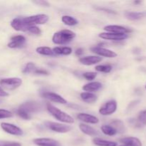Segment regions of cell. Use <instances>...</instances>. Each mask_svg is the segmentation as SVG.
<instances>
[{"mask_svg":"<svg viewBox=\"0 0 146 146\" xmlns=\"http://www.w3.org/2000/svg\"><path fill=\"white\" fill-rule=\"evenodd\" d=\"M48 21L46 14H36L27 17H17L11 21V26L14 29L19 31H28L29 27L38 24H44Z\"/></svg>","mask_w":146,"mask_h":146,"instance_id":"cell-1","label":"cell"},{"mask_svg":"<svg viewBox=\"0 0 146 146\" xmlns=\"http://www.w3.org/2000/svg\"><path fill=\"white\" fill-rule=\"evenodd\" d=\"M76 37L74 31L68 29H64L56 32L52 37V41L54 44L63 45L71 42Z\"/></svg>","mask_w":146,"mask_h":146,"instance_id":"cell-2","label":"cell"},{"mask_svg":"<svg viewBox=\"0 0 146 146\" xmlns=\"http://www.w3.org/2000/svg\"><path fill=\"white\" fill-rule=\"evenodd\" d=\"M46 108L51 115H53L58 121L63 123H74V118L71 115H68L65 112L51 105V104H47Z\"/></svg>","mask_w":146,"mask_h":146,"instance_id":"cell-3","label":"cell"},{"mask_svg":"<svg viewBox=\"0 0 146 146\" xmlns=\"http://www.w3.org/2000/svg\"><path fill=\"white\" fill-rule=\"evenodd\" d=\"M22 84V80L19 78H7L0 80V85L7 90H14Z\"/></svg>","mask_w":146,"mask_h":146,"instance_id":"cell-4","label":"cell"},{"mask_svg":"<svg viewBox=\"0 0 146 146\" xmlns=\"http://www.w3.org/2000/svg\"><path fill=\"white\" fill-rule=\"evenodd\" d=\"M117 109V103L114 100L108 101L99 108V113L102 115H110L115 112Z\"/></svg>","mask_w":146,"mask_h":146,"instance_id":"cell-5","label":"cell"},{"mask_svg":"<svg viewBox=\"0 0 146 146\" xmlns=\"http://www.w3.org/2000/svg\"><path fill=\"white\" fill-rule=\"evenodd\" d=\"M45 125L51 131L60 133H65L68 132L71 130V127L69 126V125H63V124L58 123L46 122Z\"/></svg>","mask_w":146,"mask_h":146,"instance_id":"cell-6","label":"cell"},{"mask_svg":"<svg viewBox=\"0 0 146 146\" xmlns=\"http://www.w3.org/2000/svg\"><path fill=\"white\" fill-rule=\"evenodd\" d=\"M1 128L4 132L13 135H23L22 130L17 127L14 124L8 123H1Z\"/></svg>","mask_w":146,"mask_h":146,"instance_id":"cell-7","label":"cell"},{"mask_svg":"<svg viewBox=\"0 0 146 146\" xmlns=\"http://www.w3.org/2000/svg\"><path fill=\"white\" fill-rule=\"evenodd\" d=\"M98 36L103 39L112 40V41H123L128 38V34H114V33H101Z\"/></svg>","mask_w":146,"mask_h":146,"instance_id":"cell-8","label":"cell"},{"mask_svg":"<svg viewBox=\"0 0 146 146\" xmlns=\"http://www.w3.org/2000/svg\"><path fill=\"white\" fill-rule=\"evenodd\" d=\"M92 52L98 54L100 56L107 57V58H115L117 56V54L111 50L103 48L101 46H94L91 48Z\"/></svg>","mask_w":146,"mask_h":146,"instance_id":"cell-9","label":"cell"},{"mask_svg":"<svg viewBox=\"0 0 146 146\" xmlns=\"http://www.w3.org/2000/svg\"><path fill=\"white\" fill-rule=\"evenodd\" d=\"M19 108H22L23 110H24L28 113L30 114L31 113L38 112L41 108V106L40 104L35 102V101H28V102L21 104Z\"/></svg>","mask_w":146,"mask_h":146,"instance_id":"cell-10","label":"cell"},{"mask_svg":"<svg viewBox=\"0 0 146 146\" xmlns=\"http://www.w3.org/2000/svg\"><path fill=\"white\" fill-rule=\"evenodd\" d=\"M11 42L8 44V47L11 48H21L24 46L26 41L25 37L21 35L14 36L11 37Z\"/></svg>","mask_w":146,"mask_h":146,"instance_id":"cell-11","label":"cell"},{"mask_svg":"<svg viewBox=\"0 0 146 146\" xmlns=\"http://www.w3.org/2000/svg\"><path fill=\"white\" fill-rule=\"evenodd\" d=\"M104 30L107 32L114 33V34H128V33L131 32V30L128 28L118 25H108L104 27Z\"/></svg>","mask_w":146,"mask_h":146,"instance_id":"cell-12","label":"cell"},{"mask_svg":"<svg viewBox=\"0 0 146 146\" xmlns=\"http://www.w3.org/2000/svg\"><path fill=\"white\" fill-rule=\"evenodd\" d=\"M42 96L44 97V98H46V99L49 100V101L57 103V104H66L67 103L66 101L63 97H61V96L58 95V94H55V93L44 92L42 94Z\"/></svg>","mask_w":146,"mask_h":146,"instance_id":"cell-13","label":"cell"},{"mask_svg":"<svg viewBox=\"0 0 146 146\" xmlns=\"http://www.w3.org/2000/svg\"><path fill=\"white\" fill-rule=\"evenodd\" d=\"M33 142L38 146H60L58 141L51 138H36Z\"/></svg>","mask_w":146,"mask_h":146,"instance_id":"cell-14","label":"cell"},{"mask_svg":"<svg viewBox=\"0 0 146 146\" xmlns=\"http://www.w3.org/2000/svg\"><path fill=\"white\" fill-rule=\"evenodd\" d=\"M77 118L80 121L87 123L96 124L99 122V119L97 117L92 115H90V114L88 113H78V115H77Z\"/></svg>","mask_w":146,"mask_h":146,"instance_id":"cell-15","label":"cell"},{"mask_svg":"<svg viewBox=\"0 0 146 146\" xmlns=\"http://www.w3.org/2000/svg\"><path fill=\"white\" fill-rule=\"evenodd\" d=\"M102 58L97 56H85L79 59L80 63L81 64H84L86 66L94 65L96 64H98L100 61H101Z\"/></svg>","mask_w":146,"mask_h":146,"instance_id":"cell-16","label":"cell"},{"mask_svg":"<svg viewBox=\"0 0 146 146\" xmlns=\"http://www.w3.org/2000/svg\"><path fill=\"white\" fill-rule=\"evenodd\" d=\"M120 142L128 146H142V143L135 137H126L120 139Z\"/></svg>","mask_w":146,"mask_h":146,"instance_id":"cell-17","label":"cell"},{"mask_svg":"<svg viewBox=\"0 0 146 146\" xmlns=\"http://www.w3.org/2000/svg\"><path fill=\"white\" fill-rule=\"evenodd\" d=\"M102 88V84L100 82H91L83 86V90L87 92H95Z\"/></svg>","mask_w":146,"mask_h":146,"instance_id":"cell-18","label":"cell"},{"mask_svg":"<svg viewBox=\"0 0 146 146\" xmlns=\"http://www.w3.org/2000/svg\"><path fill=\"white\" fill-rule=\"evenodd\" d=\"M79 128L80 130L82 131V133H84L86 135H91V136H96V135H97L98 134V133L97 132L96 130H95L94 128L89 126V125H86V124H80Z\"/></svg>","mask_w":146,"mask_h":146,"instance_id":"cell-19","label":"cell"},{"mask_svg":"<svg viewBox=\"0 0 146 146\" xmlns=\"http://www.w3.org/2000/svg\"><path fill=\"white\" fill-rule=\"evenodd\" d=\"M127 19L130 20H138L143 18L146 16V12H132V11H127L125 14Z\"/></svg>","mask_w":146,"mask_h":146,"instance_id":"cell-20","label":"cell"},{"mask_svg":"<svg viewBox=\"0 0 146 146\" xmlns=\"http://www.w3.org/2000/svg\"><path fill=\"white\" fill-rule=\"evenodd\" d=\"M81 98L83 101L88 104H91V103L95 102L97 100V96L95 94L89 92H84L81 94Z\"/></svg>","mask_w":146,"mask_h":146,"instance_id":"cell-21","label":"cell"},{"mask_svg":"<svg viewBox=\"0 0 146 146\" xmlns=\"http://www.w3.org/2000/svg\"><path fill=\"white\" fill-rule=\"evenodd\" d=\"M53 51L55 55H69L72 53L71 48L68 46L64 47H55L53 48Z\"/></svg>","mask_w":146,"mask_h":146,"instance_id":"cell-22","label":"cell"},{"mask_svg":"<svg viewBox=\"0 0 146 146\" xmlns=\"http://www.w3.org/2000/svg\"><path fill=\"white\" fill-rule=\"evenodd\" d=\"M93 143H94V145L97 146H118L117 143L106 141V140H103L98 138H95L94 139H93Z\"/></svg>","mask_w":146,"mask_h":146,"instance_id":"cell-23","label":"cell"},{"mask_svg":"<svg viewBox=\"0 0 146 146\" xmlns=\"http://www.w3.org/2000/svg\"><path fill=\"white\" fill-rule=\"evenodd\" d=\"M110 125L112 126L117 131V133H123L125 131L124 123L120 120H114L111 122Z\"/></svg>","mask_w":146,"mask_h":146,"instance_id":"cell-24","label":"cell"},{"mask_svg":"<svg viewBox=\"0 0 146 146\" xmlns=\"http://www.w3.org/2000/svg\"><path fill=\"white\" fill-rule=\"evenodd\" d=\"M36 52L38 54H41V55L44 56H55V54L54 53L53 50L51 49V48L47 46H40L36 48Z\"/></svg>","mask_w":146,"mask_h":146,"instance_id":"cell-25","label":"cell"},{"mask_svg":"<svg viewBox=\"0 0 146 146\" xmlns=\"http://www.w3.org/2000/svg\"><path fill=\"white\" fill-rule=\"evenodd\" d=\"M101 131L104 133L105 135H109V136H113V135H115V134H117V131L113 128L112 126L108 125H104L101 126Z\"/></svg>","mask_w":146,"mask_h":146,"instance_id":"cell-26","label":"cell"},{"mask_svg":"<svg viewBox=\"0 0 146 146\" xmlns=\"http://www.w3.org/2000/svg\"><path fill=\"white\" fill-rule=\"evenodd\" d=\"M61 21H62L63 23H64L66 25H68V26L76 25V24H78V21H77L75 18L68 15L63 16V17H61Z\"/></svg>","mask_w":146,"mask_h":146,"instance_id":"cell-27","label":"cell"},{"mask_svg":"<svg viewBox=\"0 0 146 146\" xmlns=\"http://www.w3.org/2000/svg\"><path fill=\"white\" fill-rule=\"evenodd\" d=\"M36 70V67L35 64L34 63L29 62L26 64L24 68H23L22 72L24 74H29V73H34Z\"/></svg>","mask_w":146,"mask_h":146,"instance_id":"cell-28","label":"cell"},{"mask_svg":"<svg viewBox=\"0 0 146 146\" xmlns=\"http://www.w3.org/2000/svg\"><path fill=\"white\" fill-rule=\"evenodd\" d=\"M17 114L19 115V117H21V118L25 120H29L31 119V114L28 113L27 111H25L24 110H23L22 108H19L17 110Z\"/></svg>","mask_w":146,"mask_h":146,"instance_id":"cell-29","label":"cell"},{"mask_svg":"<svg viewBox=\"0 0 146 146\" xmlns=\"http://www.w3.org/2000/svg\"><path fill=\"white\" fill-rule=\"evenodd\" d=\"M95 69L99 72L109 73L112 70V67L110 65H98L96 66Z\"/></svg>","mask_w":146,"mask_h":146,"instance_id":"cell-30","label":"cell"},{"mask_svg":"<svg viewBox=\"0 0 146 146\" xmlns=\"http://www.w3.org/2000/svg\"><path fill=\"white\" fill-rule=\"evenodd\" d=\"M137 120L142 125H146V110L139 113Z\"/></svg>","mask_w":146,"mask_h":146,"instance_id":"cell-31","label":"cell"},{"mask_svg":"<svg viewBox=\"0 0 146 146\" xmlns=\"http://www.w3.org/2000/svg\"><path fill=\"white\" fill-rule=\"evenodd\" d=\"M12 116V113L10 112L9 111H7V110L4 109H0V119L11 118Z\"/></svg>","mask_w":146,"mask_h":146,"instance_id":"cell-32","label":"cell"},{"mask_svg":"<svg viewBox=\"0 0 146 146\" xmlns=\"http://www.w3.org/2000/svg\"><path fill=\"white\" fill-rule=\"evenodd\" d=\"M97 74L96 72H86L84 73L83 76L86 78V80H88V81H92L94 78L96 77Z\"/></svg>","mask_w":146,"mask_h":146,"instance_id":"cell-33","label":"cell"},{"mask_svg":"<svg viewBox=\"0 0 146 146\" xmlns=\"http://www.w3.org/2000/svg\"><path fill=\"white\" fill-rule=\"evenodd\" d=\"M28 32L31 33L33 34H35V35H40L41 34V29L38 27H37L36 26H33V27H29Z\"/></svg>","mask_w":146,"mask_h":146,"instance_id":"cell-34","label":"cell"},{"mask_svg":"<svg viewBox=\"0 0 146 146\" xmlns=\"http://www.w3.org/2000/svg\"><path fill=\"white\" fill-rule=\"evenodd\" d=\"M0 146H21L19 143L0 141Z\"/></svg>","mask_w":146,"mask_h":146,"instance_id":"cell-35","label":"cell"},{"mask_svg":"<svg viewBox=\"0 0 146 146\" xmlns=\"http://www.w3.org/2000/svg\"><path fill=\"white\" fill-rule=\"evenodd\" d=\"M34 74H38V75H48V72L46 70L44 69H41V68H36L35 71H34Z\"/></svg>","mask_w":146,"mask_h":146,"instance_id":"cell-36","label":"cell"},{"mask_svg":"<svg viewBox=\"0 0 146 146\" xmlns=\"http://www.w3.org/2000/svg\"><path fill=\"white\" fill-rule=\"evenodd\" d=\"M129 123L131 124H132L133 125H134L135 127H137V128H140V127L142 126L141 123L138 121V120H135L134 118H132V119H130Z\"/></svg>","mask_w":146,"mask_h":146,"instance_id":"cell-37","label":"cell"},{"mask_svg":"<svg viewBox=\"0 0 146 146\" xmlns=\"http://www.w3.org/2000/svg\"><path fill=\"white\" fill-rule=\"evenodd\" d=\"M34 2L38 5L43 6V7H49L48 2H47L46 1H44V0H38V1H34Z\"/></svg>","mask_w":146,"mask_h":146,"instance_id":"cell-38","label":"cell"},{"mask_svg":"<svg viewBox=\"0 0 146 146\" xmlns=\"http://www.w3.org/2000/svg\"><path fill=\"white\" fill-rule=\"evenodd\" d=\"M9 94L7 92H6L4 89L2 88V87L0 86V97H6L8 96Z\"/></svg>","mask_w":146,"mask_h":146,"instance_id":"cell-39","label":"cell"},{"mask_svg":"<svg viewBox=\"0 0 146 146\" xmlns=\"http://www.w3.org/2000/svg\"><path fill=\"white\" fill-rule=\"evenodd\" d=\"M76 54L77 56H81L83 54H84V49L82 48H77L75 51Z\"/></svg>","mask_w":146,"mask_h":146,"instance_id":"cell-40","label":"cell"},{"mask_svg":"<svg viewBox=\"0 0 146 146\" xmlns=\"http://www.w3.org/2000/svg\"><path fill=\"white\" fill-rule=\"evenodd\" d=\"M141 1H134V4H140Z\"/></svg>","mask_w":146,"mask_h":146,"instance_id":"cell-41","label":"cell"},{"mask_svg":"<svg viewBox=\"0 0 146 146\" xmlns=\"http://www.w3.org/2000/svg\"><path fill=\"white\" fill-rule=\"evenodd\" d=\"M118 146H128L126 145H124V144H123V145H118Z\"/></svg>","mask_w":146,"mask_h":146,"instance_id":"cell-42","label":"cell"},{"mask_svg":"<svg viewBox=\"0 0 146 146\" xmlns=\"http://www.w3.org/2000/svg\"><path fill=\"white\" fill-rule=\"evenodd\" d=\"M145 89H146V86H145Z\"/></svg>","mask_w":146,"mask_h":146,"instance_id":"cell-43","label":"cell"}]
</instances>
